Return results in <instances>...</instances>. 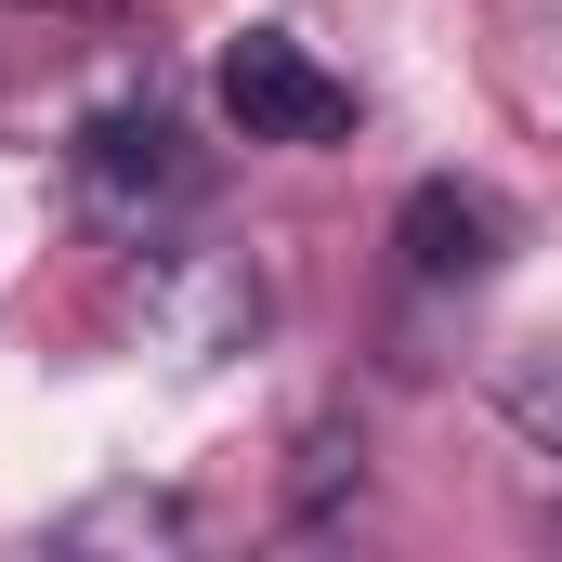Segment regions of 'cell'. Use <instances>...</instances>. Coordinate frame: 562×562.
I'll list each match as a JSON object with an SVG mask.
<instances>
[{
  "mask_svg": "<svg viewBox=\"0 0 562 562\" xmlns=\"http://www.w3.org/2000/svg\"><path fill=\"white\" fill-rule=\"evenodd\" d=\"M66 537H183V497H105V510H79Z\"/></svg>",
  "mask_w": 562,
  "mask_h": 562,
  "instance_id": "7",
  "label": "cell"
},
{
  "mask_svg": "<svg viewBox=\"0 0 562 562\" xmlns=\"http://www.w3.org/2000/svg\"><path fill=\"white\" fill-rule=\"evenodd\" d=\"M26 13H105V0H26Z\"/></svg>",
  "mask_w": 562,
  "mask_h": 562,
  "instance_id": "8",
  "label": "cell"
},
{
  "mask_svg": "<svg viewBox=\"0 0 562 562\" xmlns=\"http://www.w3.org/2000/svg\"><path fill=\"white\" fill-rule=\"evenodd\" d=\"M144 276H157V327H170V353H196V367L249 353V327H262V276H249L236 249L170 236V249H144Z\"/></svg>",
  "mask_w": 562,
  "mask_h": 562,
  "instance_id": "4",
  "label": "cell"
},
{
  "mask_svg": "<svg viewBox=\"0 0 562 562\" xmlns=\"http://www.w3.org/2000/svg\"><path fill=\"white\" fill-rule=\"evenodd\" d=\"M210 92H223V119L249 144H288V157H327V144L367 132V92H353L301 26H236L223 66H210Z\"/></svg>",
  "mask_w": 562,
  "mask_h": 562,
  "instance_id": "2",
  "label": "cell"
},
{
  "mask_svg": "<svg viewBox=\"0 0 562 562\" xmlns=\"http://www.w3.org/2000/svg\"><path fill=\"white\" fill-rule=\"evenodd\" d=\"M497 431H510L537 471H562V327L497 353Z\"/></svg>",
  "mask_w": 562,
  "mask_h": 562,
  "instance_id": "5",
  "label": "cell"
},
{
  "mask_svg": "<svg viewBox=\"0 0 562 562\" xmlns=\"http://www.w3.org/2000/svg\"><path fill=\"white\" fill-rule=\"evenodd\" d=\"M66 196H79V223L105 249H170L210 210V144H196V119L170 92H105L66 132Z\"/></svg>",
  "mask_w": 562,
  "mask_h": 562,
  "instance_id": "1",
  "label": "cell"
},
{
  "mask_svg": "<svg viewBox=\"0 0 562 562\" xmlns=\"http://www.w3.org/2000/svg\"><path fill=\"white\" fill-rule=\"evenodd\" d=\"M340 484H367V431H314V445H301V510H288V524H301V537H314V524H340Z\"/></svg>",
  "mask_w": 562,
  "mask_h": 562,
  "instance_id": "6",
  "label": "cell"
},
{
  "mask_svg": "<svg viewBox=\"0 0 562 562\" xmlns=\"http://www.w3.org/2000/svg\"><path fill=\"white\" fill-rule=\"evenodd\" d=\"M510 196L497 183H458V170H431L406 183V210H393V249H406V288H484L510 262Z\"/></svg>",
  "mask_w": 562,
  "mask_h": 562,
  "instance_id": "3",
  "label": "cell"
}]
</instances>
